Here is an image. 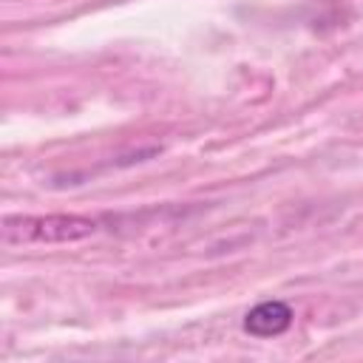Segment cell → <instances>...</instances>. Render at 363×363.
I'll return each mask as SVG.
<instances>
[{"label": "cell", "instance_id": "obj_1", "mask_svg": "<svg viewBox=\"0 0 363 363\" xmlns=\"http://www.w3.org/2000/svg\"><path fill=\"white\" fill-rule=\"evenodd\" d=\"M96 221L88 216H9L3 218V241L6 244H71L96 233Z\"/></svg>", "mask_w": 363, "mask_h": 363}, {"label": "cell", "instance_id": "obj_2", "mask_svg": "<svg viewBox=\"0 0 363 363\" xmlns=\"http://www.w3.org/2000/svg\"><path fill=\"white\" fill-rule=\"evenodd\" d=\"M292 326V306L284 301H261L244 315V332L255 337H278Z\"/></svg>", "mask_w": 363, "mask_h": 363}]
</instances>
